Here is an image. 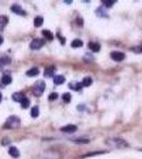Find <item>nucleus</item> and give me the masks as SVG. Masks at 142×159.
<instances>
[{
	"instance_id": "nucleus-21",
	"label": "nucleus",
	"mask_w": 142,
	"mask_h": 159,
	"mask_svg": "<svg viewBox=\"0 0 142 159\" xmlns=\"http://www.w3.org/2000/svg\"><path fill=\"white\" fill-rule=\"evenodd\" d=\"M91 84H93V79H91L90 76H86V78H84V80L82 81V85L84 87H88L90 86Z\"/></svg>"
},
{
	"instance_id": "nucleus-14",
	"label": "nucleus",
	"mask_w": 142,
	"mask_h": 159,
	"mask_svg": "<svg viewBox=\"0 0 142 159\" xmlns=\"http://www.w3.org/2000/svg\"><path fill=\"white\" fill-rule=\"evenodd\" d=\"M11 63V58L9 56H1L0 58V67H4Z\"/></svg>"
},
{
	"instance_id": "nucleus-9",
	"label": "nucleus",
	"mask_w": 142,
	"mask_h": 159,
	"mask_svg": "<svg viewBox=\"0 0 142 159\" xmlns=\"http://www.w3.org/2000/svg\"><path fill=\"white\" fill-rule=\"evenodd\" d=\"M24 98H26V96H24L22 92H15V93H13V96H12L13 101L18 102V103H21L22 100H24Z\"/></svg>"
},
{
	"instance_id": "nucleus-4",
	"label": "nucleus",
	"mask_w": 142,
	"mask_h": 159,
	"mask_svg": "<svg viewBox=\"0 0 142 159\" xmlns=\"http://www.w3.org/2000/svg\"><path fill=\"white\" fill-rule=\"evenodd\" d=\"M44 45H45L44 39L35 38V39H33V41H31V44H30V48H31L32 50H38V49H41Z\"/></svg>"
},
{
	"instance_id": "nucleus-2",
	"label": "nucleus",
	"mask_w": 142,
	"mask_h": 159,
	"mask_svg": "<svg viewBox=\"0 0 142 159\" xmlns=\"http://www.w3.org/2000/svg\"><path fill=\"white\" fill-rule=\"evenodd\" d=\"M20 123H21V121H20V119H19L18 117L11 116V117H9V118L6 119V123H4V127L14 130V128H18L19 126H20Z\"/></svg>"
},
{
	"instance_id": "nucleus-23",
	"label": "nucleus",
	"mask_w": 142,
	"mask_h": 159,
	"mask_svg": "<svg viewBox=\"0 0 142 159\" xmlns=\"http://www.w3.org/2000/svg\"><path fill=\"white\" fill-rule=\"evenodd\" d=\"M39 115V108L38 106H34V107H32L31 109V116L32 118H37Z\"/></svg>"
},
{
	"instance_id": "nucleus-10",
	"label": "nucleus",
	"mask_w": 142,
	"mask_h": 159,
	"mask_svg": "<svg viewBox=\"0 0 142 159\" xmlns=\"http://www.w3.org/2000/svg\"><path fill=\"white\" fill-rule=\"evenodd\" d=\"M9 154L13 158H18L19 156H20V152H19V150L17 148H15V146H11V148H9Z\"/></svg>"
},
{
	"instance_id": "nucleus-15",
	"label": "nucleus",
	"mask_w": 142,
	"mask_h": 159,
	"mask_svg": "<svg viewBox=\"0 0 142 159\" xmlns=\"http://www.w3.org/2000/svg\"><path fill=\"white\" fill-rule=\"evenodd\" d=\"M7 22H9V18L6 16H4V15H1L0 16V30L3 29L7 24Z\"/></svg>"
},
{
	"instance_id": "nucleus-19",
	"label": "nucleus",
	"mask_w": 142,
	"mask_h": 159,
	"mask_svg": "<svg viewBox=\"0 0 142 159\" xmlns=\"http://www.w3.org/2000/svg\"><path fill=\"white\" fill-rule=\"evenodd\" d=\"M71 47L72 48H81V47H83V41L78 38L74 39V41H72V43H71Z\"/></svg>"
},
{
	"instance_id": "nucleus-6",
	"label": "nucleus",
	"mask_w": 142,
	"mask_h": 159,
	"mask_svg": "<svg viewBox=\"0 0 142 159\" xmlns=\"http://www.w3.org/2000/svg\"><path fill=\"white\" fill-rule=\"evenodd\" d=\"M76 130H78V127H76L75 125H73V124H68V125L62 127L61 131H63V133L72 134V133H74V131H76Z\"/></svg>"
},
{
	"instance_id": "nucleus-31",
	"label": "nucleus",
	"mask_w": 142,
	"mask_h": 159,
	"mask_svg": "<svg viewBox=\"0 0 142 159\" xmlns=\"http://www.w3.org/2000/svg\"><path fill=\"white\" fill-rule=\"evenodd\" d=\"M2 44H3V37L0 36V46H1Z\"/></svg>"
},
{
	"instance_id": "nucleus-25",
	"label": "nucleus",
	"mask_w": 142,
	"mask_h": 159,
	"mask_svg": "<svg viewBox=\"0 0 142 159\" xmlns=\"http://www.w3.org/2000/svg\"><path fill=\"white\" fill-rule=\"evenodd\" d=\"M20 104H21L22 108H28L29 106H30V100L26 97V98H24V100H22V102H21Z\"/></svg>"
},
{
	"instance_id": "nucleus-16",
	"label": "nucleus",
	"mask_w": 142,
	"mask_h": 159,
	"mask_svg": "<svg viewBox=\"0 0 142 159\" xmlns=\"http://www.w3.org/2000/svg\"><path fill=\"white\" fill-rule=\"evenodd\" d=\"M1 83L3 84V85H9V84H11L12 83L11 75H9V74H4V75L1 78Z\"/></svg>"
},
{
	"instance_id": "nucleus-7",
	"label": "nucleus",
	"mask_w": 142,
	"mask_h": 159,
	"mask_svg": "<svg viewBox=\"0 0 142 159\" xmlns=\"http://www.w3.org/2000/svg\"><path fill=\"white\" fill-rule=\"evenodd\" d=\"M11 11L14 12L15 14H18V15H26V11L22 10V7L19 6V4H13L11 6Z\"/></svg>"
},
{
	"instance_id": "nucleus-11",
	"label": "nucleus",
	"mask_w": 142,
	"mask_h": 159,
	"mask_svg": "<svg viewBox=\"0 0 142 159\" xmlns=\"http://www.w3.org/2000/svg\"><path fill=\"white\" fill-rule=\"evenodd\" d=\"M65 81H66V79H65L64 75H55L53 78V82L55 85H62V84L65 83Z\"/></svg>"
},
{
	"instance_id": "nucleus-17",
	"label": "nucleus",
	"mask_w": 142,
	"mask_h": 159,
	"mask_svg": "<svg viewBox=\"0 0 142 159\" xmlns=\"http://www.w3.org/2000/svg\"><path fill=\"white\" fill-rule=\"evenodd\" d=\"M44 24V18L41 16H37L34 18V27H36V28H39V27H41Z\"/></svg>"
},
{
	"instance_id": "nucleus-5",
	"label": "nucleus",
	"mask_w": 142,
	"mask_h": 159,
	"mask_svg": "<svg viewBox=\"0 0 142 159\" xmlns=\"http://www.w3.org/2000/svg\"><path fill=\"white\" fill-rule=\"evenodd\" d=\"M110 58L116 62H122L125 58V54L123 52H119V51H114L110 53Z\"/></svg>"
},
{
	"instance_id": "nucleus-27",
	"label": "nucleus",
	"mask_w": 142,
	"mask_h": 159,
	"mask_svg": "<svg viewBox=\"0 0 142 159\" xmlns=\"http://www.w3.org/2000/svg\"><path fill=\"white\" fill-rule=\"evenodd\" d=\"M72 141L75 143H89L88 139H73Z\"/></svg>"
},
{
	"instance_id": "nucleus-28",
	"label": "nucleus",
	"mask_w": 142,
	"mask_h": 159,
	"mask_svg": "<svg viewBox=\"0 0 142 159\" xmlns=\"http://www.w3.org/2000/svg\"><path fill=\"white\" fill-rule=\"evenodd\" d=\"M57 98H58L57 92H52L49 94V101H54V100H56Z\"/></svg>"
},
{
	"instance_id": "nucleus-26",
	"label": "nucleus",
	"mask_w": 142,
	"mask_h": 159,
	"mask_svg": "<svg viewBox=\"0 0 142 159\" xmlns=\"http://www.w3.org/2000/svg\"><path fill=\"white\" fill-rule=\"evenodd\" d=\"M63 101L65 103H69V102L71 101V94L69 92H66L63 94Z\"/></svg>"
},
{
	"instance_id": "nucleus-34",
	"label": "nucleus",
	"mask_w": 142,
	"mask_h": 159,
	"mask_svg": "<svg viewBox=\"0 0 142 159\" xmlns=\"http://www.w3.org/2000/svg\"><path fill=\"white\" fill-rule=\"evenodd\" d=\"M36 159H46L45 157H41V158H36Z\"/></svg>"
},
{
	"instance_id": "nucleus-32",
	"label": "nucleus",
	"mask_w": 142,
	"mask_h": 159,
	"mask_svg": "<svg viewBox=\"0 0 142 159\" xmlns=\"http://www.w3.org/2000/svg\"><path fill=\"white\" fill-rule=\"evenodd\" d=\"M65 3H72V1H70V0H69V1H67V0H65Z\"/></svg>"
},
{
	"instance_id": "nucleus-20",
	"label": "nucleus",
	"mask_w": 142,
	"mask_h": 159,
	"mask_svg": "<svg viewBox=\"0 0 142 159\" xmlns=\"http://www.w3.org/2000/svg\"><path fill=\"white\" fill-rule=\"evenodd\" d=\"M41 34L45 36V38L49 39V41H52V39H53V34H52L51 31H49V30H43V31H41Z\"/></svg>"
},
{
	"instance_id": "nucleus-13",
	"label": "nucleus",
	"mask_w": 142,
	"mask_h": 159,
	"mask_svg": "<svg viewBox=\"0 0 142 159\" xmlns=\"http://www.w3.org/2000/svg\"><path fill=\"white\" fill-rule=\"evenodd\" d=\"M88 47L90 48V50H91V51H93V52H99V51H100V49H101V46H100V44H98V43H93V41L89 43Z\"/></svg>"
},
{
	"instance_id": "nucleus-24",
	"label": "nucleus",
	"mask_w": 142,
	"mask_h": 159,
	"mask_svg": "<svg viewBox=\"0 0 142 159\" xmlns=\"http://www.w3.org/2000/svg\"><path fill=\"white\" fill-rule=\"evenodd\" d=\"M103 4L105 6L107 7H110V6H113V4L116 3V0H103Z\"/></svg>"
},
{
	"instance_id": "nucleus-29",
	"label": "nucleus",
	"mask_w": 142,
	"mask_h": 159,
	"mask_svg": "<svg viewBox=\"0 0 142 159\" xmlns=\"http://www.w3.org/2000/svg\"><path fill=\"white\" fill-rule=\"evenodd\" d=\"M105 152H93L91 154H86V155L82 156V158H85V157H89V156H93V155H99V154H104Z\"/></svg>"
},
{
	"instance_id": "nucleus-3",
	"label": "nucleus",
	"mask_w": 142,
	"mask_h": 159,
	"mask_svg": "<svg viewBox=\"0 0 142 159\" xmlns=\"http://www.w3.org/2000/svg\"><path fill=\"white\" fill-rule=\"evenodd\" d=\"M46 88V83L44 81H37L33 86V93L36 97H41Z\"/></svg>"
},
{
	"instance_id": "nucleus-22",
	"label": "nucleus",
	"mask_w": 142,
	"mask_h": 159,
	"mask_svg": "<svg viewBox=\"0 0 142 159\" xmlns=\"http://www.w3.org/2000/svg\"><path fill=\"white\" fill-rule=\"evenodd\" d=\"M96 14H97V16H99V17H108V15L106 14V12H104V9L102 6L97 10Z\"/></svg>"
},
{
	"instance_id": "nucleus-8",
	"label": "nucleus",
	"mask_w": 142,
	"mask_h": 159,
	"mask_svg": "<svg viewBox=\"0 0 142 159\" xmlns=\"http://www.w3.org/2000/svg\"><path fill=\"white\" fill-rule=\"evenodd\" d=\"M55 67L54 66H48L47 68H45V76L46 78H51V76L54 75V72H55Z\"/></svg>"
},
{
	"instance_id": "nucleus-1",
	"label": "nucleus",
	"mask_w": 142,
	"mask_h": 159,
	"mask_svg": "<svg viewBox=\"0 0 142 159\" xmlns=\"http://www.w3.org/2000/svg\"><path fill=\"white\" fill-rule=\"evenodd\" d=\"M105 142L107 145L111 146V148H127L128 146V143L126 142L124 139H121V138L107 139Z\"/></svg>"
},
{
	"instance_id": "nucleus-33",
	"label": "nucleus",
	"mask_w": 142,
	"mask_h": 159,
	"mask_svg": "<svg viewBox=\"0 0 142 159\" xmlns=\"http://www.w3.org/2000/svg\"><path fill=\"white\" fill-rule=\"evenodd\" d=\"M2 101V94H1V92H0V102Z\"/></svg>"
},
{
	"instance_id": "nucleus-30",
	"label": "nucleus",
	"mask_w": 142,
	"mask_h": 159,
	"mask_svg": "<svg viewBox=\"0 0 142 159\" xmlns=\"http://www.w3.org/2000/svg\"><path fill=\"white\" fill-rule=\"evenodd\" d=\"M57 36H58V39H61V43L63 44V45H65V43H66V41H65L64 37H62L61 35H59V34H57Z\"/></svg>"
},
{
	"instance_id": "nucleus-18",
	"label": "nucleus",
	"mask_w": 142,
	"mask_h": 159,
	"mask_svg": "<svg viewBox=\"0 0 142 159\" xmlns=\"http://www.w3.org/2000/svg\"><path fill=\"white\" fill-rule=\"evenodd\" d=\"M69 87H70L71 89H73V90H81L82 87H83V85H82V83H78V82H75V83H70L69 84Z\"/></svg>"
},
{
	"instance_id": "nucleus-12",
	"label": "nucleus",
	"mask_w": 142,
	"mask_h": 159,
	"mask_svg": "<svg viewBox=\"0 0 142 159\" xmlns=\"http://www.w3.org/2000/svg\"><path fill=\"white\" fill-rule=\"evenodd\" d=\"M38 74H39V69L36 68V67L27 71V75L30 76V78H33V76H36V75H38Z\"/></svg>"
}]
</instances>
